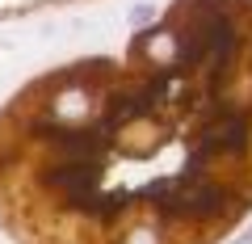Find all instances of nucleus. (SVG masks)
<instances>
[{
  "mask_svg": "<svg viewBox=\"0 0 252 244\" xmlns=\"http://www.w3.org/2000/svg\"><path fill=\"white\" fill-rule=\"evenodd\" d=\"M248 219L252 0H168L0 105L13 244H227Z\"/></svg>",
  "mask_w": 252,
  "mask_h": 244,
  "instance_id": "obj_1",
  "label": "nucleus"
}]
</instances>
